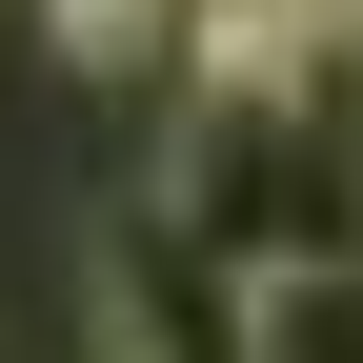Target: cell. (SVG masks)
I'll return each mask as SVG.
<instances>
[{"label": "cell", "mask_w": 363, "mask_h": 363, "mask_svg": "<svg viewBox=\"0 0 363 363\" xmlns=\"http://www.w3.org/2000/svg\"><path fill=\"white\" fill-rule=\"evenodd\" d=\"M81 303H101V363H262V262H222L162 182L81 222Z\"/></svg>", "instance_id": "1"}, {"label": "cell", "mask_w": 363, "mask_h": 363, "mask_svg": "<svg viewBox=\"0 0 363 363\" xmlns=\"http://www.w3.org/2000/svg\"><path fill=\"white\" fill-rule=\"evenodd\" d=\"M262 363H363V242H343V262H283V283H262Z\"/></svg>", "instance_id": "2"}, {"label": "cell", "mask_w": 363, "mask_h": 363, "mask_svg": "<svg viewBox=\"0 0 363 363\" xmlns=\"http://www.w3.org/2000/svg\"><path fill=\"white\" fill-rule=\"evenodd\" d=\"M40 40H61L81 81H142L162 40H182V0H40Z\"/></svg>", "instance_id": "3"}]
</instances>
